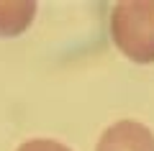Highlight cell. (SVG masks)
<instances>
[{
	"instance_id": "obj_1",
	"label": "cell",
	"mask_w": 154,
	"mask_h": 151,
	"mask_svg": "<svg viewBox=\"0 0 154 151\" xmlns=\"http://www.w3.org/2000/svg\"><path fill=\"white\" fill-rule=\"evenodd\" d=\"M116 46L136 64L154 62V0H123L110 13Z\"/></svg>"
},
{
	"instance_id": "obj_2",
	"label": "cell",
	"mask_w": 154,
	"mask_h": 151,
	"mask_svg": "<svg viewBox=\"0 0 154 151\" xmlns=\"http://www.w3.org/2000/svg\"><path fill=\"white\" fill-rule=\"evenodd\" d=\"M95 151H154V133L139 120H118L105 128Z\"/></svg>"
},
{
	"instance_id": "obj_3",
	"label": "cell",
	"mask_w": 154,
	"mask_h": 151,
	"mask_svg": "<svg viewBox=\"0 0 154 151\" xmlns=\"http://www.w3.org/2000/svg\"><path fill=\"white\" fill-rule=\"evenodd\" d=\"M36 16L33 0H0V36H18L31 26Z\"/></svg>"
},
{
	"instance_id": "obj_4",
	"label": "cell",
	"mask_w": 154,
	"mask_h": 151,
	"mask_svg": "<svg viewBox=\"0 0 154 151\" xmlns=\"http://www.w3.org/2000/svg\"><path fill=\"white\" fill-rule=\"evenodd\" d=\"M18 151H72V149H67L64 143L51 141V138H31L18 146Z\"/></svg>"
}]
</instances>
